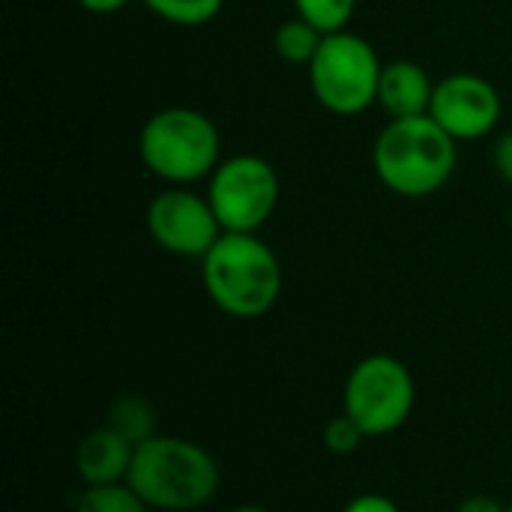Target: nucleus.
<instances>
[{"label":"nucleus","mask_w":512,"mask_h":512,"mask_svg":"<svg viewBox=\"0 0 512 512\" xmlns=\"http://www.w3.org/2000/svg\"><path fill=\"white\" fill-rule=\"evenodd\" d=\"M126 483L150 510L192 512L216 498L222 474L207 447L177 435H153L135 447Z\"/></svg>","instance_id":"1"},{"label":"nucleus","mask_w":512,"mask_h":512,"mask_svg":"<svg viewBox=\"0 0 512 512\" xmlns=\"http://www.w3.org/2000/svg\"><path fill=\"white\" fill-rule=\"evenodd\" d=\"M210 303L237 321L264 318L282 294V264L258 234H222L201 258Z\"/></svg>","instance_id":"2"},{"label":"nucleus","mask_w":512,"mask_h":512,"mask_svg":"<svg viewBox=\"0 0 512 512\" xmlns=\"http://www.w3.org/2000/svg\"><path fill=\"white\" fill-rule=\"evenodd\" d=\"M459 150L432 114L390 120L372 147L375 177L402 198H429L456 174Z\"/></svg>","instance_id":"3"},{"label":"nucleus","mask_w":512,"mask_h":512,"mask_svg":"<svg viewBox=\"0 0 512 512\" xmlns=\"http://www.w3.org/2000/svg\"><path fill=\"white\" fill-rule=\"evenodd\" d=\"M141 162L165 183L186 186L210 177L219 168L222 135L216 123L195 108H162L138 135Z\"/></svg>","instance_id":"4"},{"label":"nucleus","mask_w":512,"mask_h":512,"mask_svg":"<svg viewBox=\"0 0 512 512\" xmlns=\"http://www.w3.org/2000/svg\"><path fill=\"white\" fill-rule=\"evenodd\" d=\"M384 63L369 39L339 30L327 33L309 63V87L315 99L339 117L363 114L378 105Z\"/></svg>","instance_id":"5"},{"label":"nucleus","mask_w":512,"mask_h":512,"mask_svg":"<svg viewBox=\"0 0 512 512\" xmlns=\"http://www.w3.org/2000/svg\"><path fill=\"white\" fill-rule=\"evenodd\" d=\"M417 405V384L411 369L390 354L363 357L345 381L342 414H348L366 438H387L399 432Z\"/></svg>","instance_id":"6"},{"label":"nucleus","mask_w":512,"mask_h":512,"mask_svg":"<svg viewBox=\"0 0 512 512\" xmlns=\"http://www.w3.org/2000/svg\"><path fill=\"white\" fill-rule=\"evenodd\" d=\"M207 201L228 234H258L279 204V174L255 153H240L210 174Z\"/></svg>","instance_id":"7"},{"label":"nucleus","mask_w":512,"mask_h":512,"mask_svg":"<svg viewBox=\"0 0 512 512\" xmlns=\"http://www.w3.org/2000/svg\"><path fill=\"white\" fill-rule=\"evenodd\" d=\"M147 231L159 249L177 258H204L225 234L210 201L183 186L165 189L150 201Z\"/></svg>","instance_id":"8"},{"label":"nucleus","mask_w":512,"mask_h":512,"mask_svg":"<svg viewBox=\"0 0 512 512\" xmlns=\"http://www.w3.org/2000/svg\"><path fill=\"white\" fill-rule=\"evenodd\" d=\"M429 114L456 141H477L498 126L504 102L489 78L474 72H453L435 84Z\"/></svg>","instance_id":"9"},{"label":"nucleus","mask_w":512,"mask_h":512,"mask_svg":"<svg viewBox=\"0 0 512 512\" xmlns=\"http://www.w3.org/2000/svg\"><path fill=\"white\" fill-rule=\"evenodd\" d=\"M132 456H135V444H129L111 426H102L84 435L81 444L75 447V471L84 480V486L126 483Z\"/></svg>","instance_id":"10"},{"label":"nucleus","mask_w":512,"mask_h":512,"mask_svg":"<svg viewBox=\"0 0 512 512\" xmlns=\"http://www.w3.org/2000/svg\"><path fill=\"white\" fill-rule=\"evenodd\" d=\"M435 84L438 81H432L429 72L414 60L384 63L381 87H378V105L390 114V120L429 114Z\"/></svg>","instance_id":"11"},{"label":"nucleus","mask_w":512,"mask_h":512,"mask_svg":"<svg viewBox=\"0 0 512 512\" xmlns=\"http://www.w3.org/2000/svg\"><path fill=\"white\" fill-rule=\"evenodd\" d=\"M114 432H120L129 444H144L147 438L159 435L156 432V411L144 396H117L108 408V423Z\"/></svg>","instance_id":"12"},{"label":"nucleus","mask_w":512,"mask_h":512,"mask_svg":"<svg viewBox=\"0 0 512 512\" xmlns=\"http://www.w3.org/2000/svg\"><path fill=\"white\" fill-rule=\"evenodd\" d=\"M321 42H324V33L318 30V27H312L306 18H288V21H282L279 27H276V33H273V48H276V54L282 57V60H288V63H312V57L318 54V48H321Z\"/></svg>","instance_id":"13"},{"label":"nucleus","mask_w":512,"mask_h":512,"mask_svg":"<svg viewBox=\"0 0 512 512\" xmlns=\"http://www.w3.org/2000/svg\"><path fill=\"white\" fill-rule=\"evenodd\" d=\"M144 6L168 24L201 27L222 12L225 0H144Z\"/></svg>","instance_id":"14"},{"label":"nucleus","mask_w":512,"mask_h":512,"mask_svg":"<svg viewBox=\"0 0 512 512\" xmlns=\"http://www.w3.org/2000/svg\"><path fill=\"white\" fill-rule=\"evenodd\" d=\"M75 512H150V507L132 492L129 483L87 486L75 504Z\"/></svg>","instance_id":"15"},{"label":"nucleus","mask_w":512,"mask_h":512,"mask_svg":"<svg viewBox=\"0 0 512 512\" xmlns=\"http://www.w3.org/2000/svg\"><path fill=\"white\" fill-rule=\"evenodd\" d=\"M294 6H297V15L306 18L312 27H318L324 36L348 30L357 12V0H294Z\"/></svg>","instance_id":"16"},{"label":"nucleus","mask_w":512,"mask_h":512,"mask_svg":"<svg viewBox=\"0 0 512 512\" xmlns=\"http://www.w3.org/2000/svg\"><path fill=\"white\" fill-rule=\"evenodd\" d=\"M366 441V435L360 432V426L342 414V417H333L327 426H324V447L336 456H351L360 450V444Z\"/></svg>","instance_id":"17"},{"label":"nucleus","mask_w":512,"mask_h":512,"mask_svg":"<svg viewBox=\"0 0 512 512\" xmlns=\"http://www.w3.org/2000/svg\"><path fill=\"white\" fill-rule=\"evenodd\" d=\"M342 512H402L399 504L387 495H378V492H366V495H357L345 504Z\"/></svg>","instance_id":"18"},{"label":"nucleus","mask_w":512,"mask_h":512,"mask_svg":"<svg viewBox=\"0 0 512 512\" xmlns=\"http://www.w3.org/2000/svg\"><path fill=\"white\" fill-rule=\"evenodd\" d=\"M492 162H495V171L512 183V129L504 132L498 141H495V150H492Z\"/></svg>","instance_id":"19"},{"label":"nucleus","mask_w":512,"mask_h":512,"mask_svg":"<svg viewBox=\"0 0 512 512\" xmlns=\"http://www.w3.org/2000/svg\"><path fill=\"white\" fill-rule=\"evenodd\" d=\"M456 512H507V504H501L492 495H471L456 507Z\"/></svg>","instance_id":"20"},{"label":"nucleus","mask_w":512,"mask_h":512,"mask_svg":"<svg viewBox=\"0 0 512 512\" xmlns=\"http://www.w3.org/2000/svg\"><path fill=\"white\" fill-rule=\"evenodd\" d=\"M126 3H132V0H78V6H81V9H87V12H93V15H111V12H120Z\"/></svg>","instance_id":"21"},{"label":"nucleus","mask_w":512,"mask_h":512,"mask_svg":"<svg viewBox=\"0 0 512 512\" xmlns=\"http://www.w3.org/2000/svg\"><path fill=\"white\" fill-rule=\"evenodd\" d=\"M228 512H270V510H264V507H255V504H246V507H234V510H228Z\"/></svg>","instance_id":"22"},{"label":"nucleus","mask_w":512,"mask_h":512,"mask_svg":"<svg viewBox=\"0 0 512 512\" xmlns=\"http://www.w3.org/2000/svg\"><path fill=\"white\" fill-rule=\"evenodd\" d=\"M507 512H512V504H507Z\"/></svg>","instance_id":"23"},{"label":"nucleus","mask_w":512,"mask_h":512,"mask_svg":"<svg viewBox=\"0 0 512 512\" xmlns=\"http://www.w3.org/2000/svg\"><path fill=\"white\" fill-rule=\"evenodd\" d=\"M510 222H512V213H510Z\"/></svg>","instance_id":"24"}]
</instances>
